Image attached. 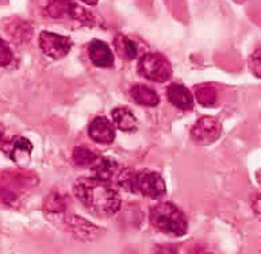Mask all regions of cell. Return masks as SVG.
I'll use <instances>...</instances> for the list:
<instances>
[{
  "instance_id": "25",
  "label": "cell",
  "mask_w": 261,
  "mask_h": 254,
  "mask_svg": "<svg viewBox=\"0 0 261 254\" xmlns=\"http://www.w3.org/2000/svg\"><path fill=\"white\" fill-rule=\"evenodd\" d=\"M82 2H84L88 6H95V4L98 3V0H82Z\"/></svg>"
},
{
  "instance_id": "3",
  "label": "cell",
  "mask_w": 261,
  "mask_h": 254,
  "mask_svg": "<svg viewBox=\"0 0 261 254\" xmlns=\"http://www.w3.org/2000/svg\"><path fill=\"white\" fill-rule=\"evenodd\" d=\"M150 222L157 230L173 237H183L188 222L183 211L172 203H159L150 208Z\"/></svg>"
},
{
  "instance_id": "21",
  "label": "cell",
  "mask_w": 261,
  "mask_h": 254,
  "mask_svg": "<svg viewBox=\"0 0 261 254\" xmlns=\"http://www.w3.org/2000/svg\"><path fill=\"white\" fill-rule=\"evenodd\" d=\"M12 61V50L6 41L0 38V67H7Z\"/></svg>"
},
{
  "instance_id": "12",
  "label": "cell",
  "mask_w": 261,
  "mask_h": 254,
  "mask_svg": "<svg viewBox=\"0 0 261 254\" xmlns=\"http://www.w3.org/2000/svg\"><path fill=\"white\" fill-rule=\"evenodd\" d=\"M4 29H6L8 36L20 43L28 42L29 39L32 38V26H30L29 22L19 19V18H11L10 22H6Z\"/></svg>"
},
{
  "instance_id": "7",
  "label": "cell",
  "mask_w": 261,
  "mask_h": 254,
  "mask_svg": "<svg viewBox=\"0 0 261 254\" xmlns=\"http://www.w3.org/2000/svg\"><path fill=\"white\" fill-rule=\"evenodd\" d=\"M221 134H222V126L213 117L200 118L191 129L192 141L203 146L214 144L221 137Z\"/></svg>"
},
{
  "instance_id": "1",
  "label": "cell",
  "mask_w": 261,
  "mask_h": 254,
  "mask_svg": "<svg viewBox=\"0 0 261 254\" xmlns=\"http://www.w3.org/2000/svg\"><path fill=\"white\" fill-rule=\"evenodd\" d=\"M73 193L86 210L99 218H109L121 210V196L109 181L82 177L74 181Z\"/></svg>"
},
{
  "instance_id": "22",
  "label": "cell",
  "mask_w": 261,
  "mask_h": 254,
  "mask_svg": "<svg viewBox=\"0 0 261 254\" xmlns=\"http://www.w3.org/2000/svg\"><path fill=\"white\" fill-rule=\"evenodd\" d=\"M45 207H46L47 211L50 212H59L61 210H64V202L61 199V196L60 195H51L47 197L46 203H45Z\"/></svg>"
},
{
  "instance_id": "11",
  "label": "cell",
  "mask_w": 261,
  "mask_h": 254,
  "mask_svg": "<svg viewBox=\"0 0 261 254\" xmlns=\"http://www.w3.org/2000/svg\"><path fill=\"white\" fill-rule=\"evenodd\" d=\"M33 152V144L29 141L28 138L18 137L14 141L10 142L6 148V153L16 164H23L26 161L30 160Z\"/></svg>"
},
{
  "instance_id": "4",
  "label": "cell",
  "mask_w": 261,
  "mask_h": 254,
  "mask_svg": "<svg viewBox=\"0 0 261 254\" xmlns=\"http://www.w3.org/2000/svg\"><path fill=\"white\" fill-rule=\"evenodd\" d=\"M138 73L146 80L154 82H165L172 77V65L167 57L160 53H146L138 61Z\"/></svg>"
},
{
  "instance_id": "15",
  "label": "cell",
  "mask_w": 261,
  "mask_h": 254,
  "mask_svg": "<svg viewBox=\"0 0 261 254\" xmlns=\"http://www.w3.org/2000/svg\"><path fill=\"white\" fill-rule=\"evenodd\" d=\"M69 227L70 231L80 239L88 241V239H96L98 237V227L80 216H72V219L69 220Z\"/></svg>"
},
{
  "instance_id": "5",
  "label": "cell",
  "mask_w": 261,
  "mask_h": 254,
  "mask_svg": "<svg viewBox=\"0 0 261 254\" xmlns=\"http://www.w3.org/2000/svg\"><path fill=\"white\" fill-rule=\"evenodd\" d=\"M47 15H50L55 19H68L73 20L76 23L92 26L95 22L94 16L90 12H87L83 7L72 0H47L46 3Z\"/></svg>"
},
{
  "instance_id": "8",
  "label": "cell",
  "mask_w": 261,
  "mask_h": 254,
  "mask_svg": "<svg viewBox=\"0 0 261 254\" xmlns=\"http://www.w3.org/2000/svg\"><path fill=\"white\" fill-rule=\"evenodd\" d=\"M88 135L98 144L110 145L115 139V126L106 117H96L88 126Z\"/></svg>"
},
{
  "instance_id": "19",
  "label": "cell",
  "mask_w": 261,
  "mask_h": 254,
  "mask_svg": "<svg viewBox=\"0 0 261 254\" xmlns=\"http://www.w3.org/2000/svg\"><path fill=\"white\" fill-rule=\"evenodd\" d=\"M74 164L77 166H83V168H91L92 165L98 161L99 156L96 153H94L91 149L86 148V146H77L73 149V154H72Z\"/></svg>"
},
{
  "instance_id": "23",
  "label": "cell",
  "mask_w": 261,
  "mask_h": 254,
  "mask_svg": "<svg viewBox=\"0 0 261 254\" xmlns=\"http://www.w3.org/2000/svg\"><path fill=\"white\" fill-rule=\"evenodd\" d=\"M253 210L258 216H261V195H258L257 197L253 200Z\"/></svg>"
},
{
  "instance_id": "16",
  "label": "cell",
  "mask_w": 261,
  "mask_h": 254,
  "mask_svg": "<svg viewBox=\"0 0 261 254\" xmlns=\"http://www.w3.org/2000/svg\"><path fill=\"white\" fill-rule=\"evenodd\" d=\"M114 46L115 50L122 59L125 60H134L138 55V46L137 43L130 39L129 37L123 36V34H118L114 39Z\"/></svg>"
},
{
  "instance_id": "18",
  "label": "cell",
  "mask_w": 261,
  "mask_h": 254,
  "mask_svg": "<svg viewBox=\"0 0 261 254\" xmlns=\"http://www.w3.org/2000/svg\"><path fill=\"white\" fill-rule=\"evenodd\" d=\"M196 102L203 107H214L218 102V91L211 84H199L195 87Z\"/></svg>"
},
{
  "instance_id": "24",
  "label": "cell",
  "mask_w": 261,
  "mask_h": 254,
  "mask_svg": "<svg viewBox=\"0 0 261 254\" xmlns=\"http://www.w3.org/2000/svg\"><path fill=\"white\" fill-rule=\"evenodd\" d=\"M4 139H6V133H4V127L0 125V149L4 148Z\"/></svg>"
},
{
  "instance_id": "2",
  "label": "cell",
  "mask_w": 261,
  "mask_h": 254,
  "mask_svg": "<svg viewBox=\"0 0 261 254\" xmlns=\"http://www.w3.org/2000/svg\"><path fill=\"white\" fill-rule=\"evenodd\" d=\"M118 184L130 193L153 200L161 199L167 193V185L163 176L148 169L134 171L132 168H125L118 176Z\"/></svg>"
},
{
  "instance_id": "13",
  "label": "cell",
  "mask_w": 261,
  "mask_h": 254,
  "mask_svg": "<svg viewBox=\"0 0 261 254\" xmlns=\"http://www.w3.org/2000/svg\"><path fill=\"white\" fill-rule=\"evenodd\" d=\"M130 96L137 104L145 107H156L160 103V98L154 90L149 88L148 86L136 84L130 90Z\"/></svg>"
},
{
  "instance_id": "14",
  "label": "cell",
  "mask_w": 261,
  "mask_h": 254,
  "mask_svg": "<svg viewBox=\"0 0 261 254\" xmlns=\"http://www.w3.org/2000/svg\"><path fill=\"white\" fill-rule=\"evenodd\" d=\"M111 117H113L114 125L122 131H134L137 129V125H138L137 117L127 107L114 108L113 112H111Z\"/></svg>"
},
{
  "instance_id": "6",
  "label": "cell",
  "mask_w": 261,
  "mask_h": 254,
  "mask_svg": "<svg viewBox=\"0 0 261 254\" xmlns=\"http://www.w3.org/2000/svg\"><path fill=\"white\" fill-rule=\"evenodd\" d=\"M38 42L43 54L53 60H60L65 57L73 46V42L69 37L60 36V34L51 32L41 33Z\"/></svg>"
},
{
  "instance_id": "9",
  "label": "cell",
  "mask_w": 261,
  "mask_h": 254,
  "mask_svg": "<svg viewBox=\"0 0 261 254\" xmlns=\"http://www.w3.org/2000/svg\"><path fill=\"white\" fill-rule=\"evenodd\" d=\"M88 57L91 63L98 68H111L114 65L113 50L105 41L94 39L88 45Z\"/></svg>"
},
{
  "instance_id": "17",
  "label": "cell",
  "mask_w": 261,
  "mask_h": 254,
  "mask_svg": "<svg viewBox=\"0 0 261 254\" xmlns=\"http://www.w3.org/2000/svg\"><path fill=\"white\" fill-rule=\"evenodd\" d=\"M92 172L95 173V177L101 179V180L109 181L113 175L117 172L118 164L117 161L113 160V158H109V157H99L98 161L95 162L92 166Z\"/></svg>"
},
{
  "instance_id": "10",
  "label": "cell",
  "mask_w": 261,
  "mask_h": 254,
  "mask_svg": "<svg viewBox=\"0 0 261 254\" xmlns=\"http://www.w3.org/2000/svg\"><path fill=\"white\" fill-rule=\"evenodd\" d=\"M167 98L171 102L172 106L176 108L183 109V111H190L195 106V100L191 92L181 84H171L167 90Z\"/></svg>"
},
{
  "instance_id": "20",
  "label": "cell",
  "mask_w": 261,
  "mask_h": 254,
  "mask_svg": "<svg viewBox=\"0 0 261 254\" xmlns=\"http://www.w3.org/2000/svg\"><path fill=\"white\" fill-rule=\"evenodd\" d=\"M249 69L256 77L261 78V46L257 47L253 51V54L250 55Z\"/></svg>"
}]
</instances>
